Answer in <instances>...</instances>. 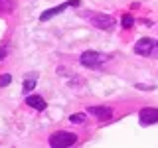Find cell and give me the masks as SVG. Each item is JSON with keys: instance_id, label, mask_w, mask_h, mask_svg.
I'll return each instance as SVG.
<instances>
[{"instance_id": "6da1fadb", "label": "cell", "mask_w": 158, "mask_h": 148, "mask_svg": "<svg viewBox=\"0 0 158 148\" xmlns=\"http://www.w3.org/2000/svg\"><path fill=\"white\" fill-rule=\"evenodd\" d=\"M77 142V134L67 130H57L49 136V146L52 148H69Z\"/></svg>"}, {"instance_id": "7a4b0ae2", "label": "cell", "mask_w": 158, "mask_h": 148, "mask_svg": "<svg viewBox=\"0 0 158 148\" xmlns=\"http://www.w3.org/2000/svg\"><path fill=\"white\" fill-rule=\"evenodd\" d=\"M107 59H109V56H105V53H99V51H93V49H87V51L81 53L79 61H81L83 67L95 69V67H99V65H103Z\"/></svg>"}, {"instance_id": "3957f363", "label": "cell", "mask_w": 158, "mask_h": 148, "mask_svg": "<svg viewBox=\"0 0 158 148\" xmlns=\"http://www.w3.org/2000/svg\"><path fill=\"white\" fill-rule=\"evenodd\" d=\"M85 16L89 18V22H91L95 28H99V30H113V26H115V18L109 16V14H103V12H87Z\"/></svg>"}, {"instance_id": "277c9868", "label": "cell", "mask_w": 158, "mask_h": 148, "mask_svg": "<svg viewBox=\"0 0 158 148\" xmlns=\"http://www.w3.org/2000/svg\"><path fill=\"white\" fill-rule=\"evenodd\" d=\"M79 4H81V0H67V2L59 4V6H56V8H49V10H46V12H42L40 20H42V22H48V20H52L53 16L61 14L63 10H67V8H71V6H79Z\"/></svg>"}, {"instance_id": "5b68a950", "label": "cell", "mask_w": 158, "mask_h": 148, "mask_svg": "<svg viewBox=\"0 0 158 148\" xmlns=\"http://www.w3.org/2000/svg\"><path fill=\"white\" fill-rule=\"evenodd\" d=\"M138 122L142 126H150L158 122V109L154 107H144L140 113H138Z\"/></svg>"}, {"instance_id": "8992f818", "label": "cell", "mask_w": 158, "mask_h": 148, "mask_svg": "<svg viewBox=\"0 0 158 148\" xmlns=\"http://www.w3.org/2000/svg\"><path fill=\"white\" fill-rule=\"evenodd\" d=\"M152 49H154V39H150V38H142V39H138V42L135 43V53L136 56H150L152 53Z\"/></svg>"}, {"instance_id": "52a82bcc", "label": "cell", "mask_w": 158, "mask_h": 148, "mask_svg": "<svg viewBox=\"0 0 158 148\" xmlns=\"http://www.w3.org/2000/svg\"><path fill=\"white\" fill-rule=\"evenodd\" d=\"M87 113L93 115L95 118H99V121H111L113 118V111L109 107H89Z\"/></svg>"}, {"instance_id": "ba28073f", "label": "cell", "mask_w": 158, "mask_h": 148, "mask_svg": "<svg viewBox=\"0 0 158 148\" xmlns=\"http://www.w3.org/2000/svg\"><path fill=\"white\" fill-rule=\"evenodd\" d=\"M26 105L36 109V111H40V113L46 111V101H44V97H40V95H28L26 97Z\"/></svg>"}, {"instance_id": "9c48e42d", "label": "cell", "mask_w": 158, "mask_h": 148, "mask_svg": "<svg viewBox=\"0 0 158 148\" xmlns=\"http://www.w3.org/2000/svg\"><path fill=\"white\" fill-rule=\"evenodd\" d=\"M36 87V75H34L32 79H26V81H24V87H22V91H24V95H28L30 91H32V89Z\"/></svg>"}, {"instance_id": "30bf717a", "label": "cell", "mask_w": 158, "mask_h": 148, "mask_svg": "<svg viewBox=\"0 0 158 148\" xmlns=\"http://www.w3.org/2000/svg\"><path fill=\"white\" fill-rule=\"evenodd\" d=\"M132 24H135V18H132L131 14H125V16L121 18V26L125 28V30H128V28H132Z\"/></svg>"}, {"instance_id": "8fae6325", "label": "cell", "mask_w": 158, "mask_h": 148, "mask_svg": "<svg viewBox=\"0 0 158 148\" xmlns=\"http://www.w3.org/2000/svg\"><path fill=\"white\" fill-rule=\"evenodd\" d=\"M69 121H71L73 125H81V122H85V115H83V113H75V115L69 117Z\"/></svg>"}, {"instance_id": "7c38bea8", "label": "cell", "mask_w": 158, "mask_h": 148, "mask_svg": "<svg viewBox=\"0 0 158 148\" xmlns=\"http://www.w3.org/2000/svg\"><path fill=\"white\" fill-rule=\"evenodd\" d=\"M10 81H12V75H8V73H4V75H0V87H8Z\"/></svg>"}, {"instance_id": "4fadbf2b", "label": "cell", "mask_w": 158, "mask_h": 148, "mask_svg": "<svg viewBox=\"0 0 158 148\" xmlns=\"http://www.w3.org/2000/svg\"><path fill=\"white\" fill-rule=\"evenodd\" d=\"M6 49H8V43H4V46H2V47H0V61H2V59H4V57H6V53H8V51H6Z\"/></svg>"}, {"instance_id": "5bb4252c", "label": "cell", "mask_w": 158, "mask_h": 148, "mask_svg": "<svg viewBox=\"0 0 158 148\" xmlns=\"http://www.w3.org/2000/svg\"><path fill=\"white\" fill-rule=\"evenodd\" d=\"M150 56H152V57H158V43H154V49H152Z\"/></svg>"}]
</instances>
